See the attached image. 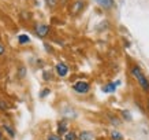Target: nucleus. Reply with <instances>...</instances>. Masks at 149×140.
<instances>
[{
    "instance_id": "nucleus-19",
    "label": "nucleus",
    "mask_w": 149,
    "mask_h": 140,
    "mask_svg": "<svg viewBox=\"0 0 149 140\" xmlns=\"http://www.w3.org/2000/svg\"><path fill=\"white\" fill-rule=\"evenodd\" d=\"M25 76H26V69L23 68V66H21V68H19V74H18V77H19V78H23Z\"/></svg>"
},
{
    "instance_id": "nucleus-13",
    "label": "nucleus",
    "mask_w": 149,
    "mask_h": 140,
    "mask_svg": "<svg viewBox=\"0 0 149 140\" xmlns=\"http://www.w3.org/2000/svg\"><path fill=\"white\" fill-rule=\"evenodd\" d=\"M62 137H63V140H77V132L68 129L67 133H64Z\"/></svg>"
},
{
    "instance_id": "nucleus-24",
    "label": "nucleus",
    "mask_w": 149,
    "mask_h": 140,
    "mask_svg": "<svg viewBox=\"0 0 149 140\" xmlns=\"http://www.w3.org/2000/svg\"><path fill=\"white\" fill-rule=\"evenodd\" d=\"M0 140H4V137H3V132L0 131Z\"/></svg>"
},
{
    "instance_id": "nucleus-15",
    "label": "nucleus",
    "mask_w": 149,
    "mask_h": 140,
    "mask_svg": "<svg viewBox=\"0 0 149 140\" xmlns=\"http://www.w3.org/2000/svg\"><path fill=\"white\" fill-rule=\"evenodd\" d=\"M45 140H63V137H62V136H59L58 133L55 132V133H48Z\"/></svg>"
},
{
    "instance_id": "nucleus-17",
    "label": "nucleus",
    "mask_w": 149,
    "mask_h": 140,
    "mask_svg": "<svg viewBox=\"0 0 149 140\" xmlns=\"http://www.w3.org/2000/svg\"><path fill=\"white\" fill-rule=\"evenodd\" d=\"M122 118L123 120H126V121H131V120H133V117H131V114L129 113V111H127V110H122Z\"/></svg>"
},
{
    "instance_id": "nucleus-3",
    "label": "nucleus",
    "mask_w": 149,
    "mask_h": 140,
    "mask_svg": "<svg viewBox=\"0 0 149 140\" xmlns=\"http://www.w3.org/2000/svg\"><path fill=\"white\" fill-rule=\"evenodd\" d=\"M51 27L49 25H47V23H36L34 25V33L37 34V37H41V39H44V37L48 36V33H49Z\"/></svg>"
},
{
    "instance_id": "nucleus-10",
    "label": "nucleus",
    "mask_w": 149,
    "mask_h": 140,
    "mask_svg": "<svg viewBox=\"0 0 149 140\" xmlns=\"http://www.w3.org/2000/svg\"><path fill=\"white\" fill-rule=\"evenodd\" d=\"M1 129H3V132H6V133L8 135V137H11V139H14V137H15V129H14L10 124L4 122V124L1 125Z\"/></svg>"
},
{
    "instance_id": "nucleus-2",
    "label": "nucleus",
    "mask_w": 149,
    "mask_h": 140,
    "mask_svg": "<svg viewBox=\"0 0 149 140\" xmlns=\"http://www.w3.org/2000/svg\"><path fill=\"white\" fill-rule=\"evenodd\" d=\"M72 89H74V92H77V94H79V95H85V94H88L89 91H91V84L88 81H77L72 84Z\"/></svg>"
},
{
    "instance_id": "nucleus-16",
    "label": "nucleus",
    "mask_w": 149,
    "mask_h": 140,
    "mask_svg": "<svg viewBox=\"0 0 149 140\" xmlns=\"http://www.w3.org/2000/svg\"><path fill=\"white\" fill-rule=\"evenodd\" d=\"M8 107H10L8 103H7L4 99H0V111H7Z\"/></svg>"
},
{
    "instance_id": "nucleus-21",
    "label": "nucleus",
    "mask_w": 149,
    "mask_h": 140,
    "mask_svg": "<svg viewBox=\"0 0 149 140\" xmlns=\"http://www.w3.org/2000/svg\"><path fill=\"white\" fill-rule=\"evenodd\" d=\"M42 77H44V80H45V81H51V80H52V78H51V73L49 72H44L42 73Z\"/></svg>"
},
{
    "instance_id": "nucleus-4",
    "label": "nucleus",
    "mask_w": 149,
    "mask_h": 140,
    "mask_svg": "<svg viewBox=\"0 0 149 140\" xmlns=\"http://www.w3.org/2000/svg\"><path fill=\"white\" fill-rule=\"evenodd\" d=\"M55 72H56V74H58L59 77H62V78H63V77L68 76V73H70V68H68L64 62H58L56 66H55Z\"/></svg>"
},
{
    "instance_id": "nucleus-18",
    "label": "nucleus",
    "mask_w": 149,
    "mask_h": 140,
    "mask_svg": "<svg viewBox=\"0 0 149 140\" xmlns=\"http://www.w3.org/2000/svg\"><path fill=\"white\" fill-rule=\"evenodd\" d=\"M51 94V89L49 88H42V91L40 92V99H44V98H47V96Z\"/></svg>"
},
{
    "instance_id": "nucleus-6",
    "label": "nucleus",
    "mask_w": 149,
    "mask_h": 140,
    "mask_svg": "<svg viewBox=\"0 0 149 140\" xmlns=\"http://www.w3.org/2000/svg\"><path fill=\"white\" fill-rule=\"evenodd\" d=\"M120 85V81H116V82H108L103 87V92L104 94H113L116 88Z\"/></svg>"
},
{
    "instance_id": "nucleus-7",
    "label": "nucleus",
    "mask_w": 149,
    "mask_h": 140,
    "mask_svg": "<svg viewBox=\"0 0 149 140\" xmlns=\"http://www.w3.org/2000/svg\"><path fill=\"white\" fill-rule=\"evenodd\" d=\"M77 140H95V133L92 131H81L77 133Z\"/></svg>"
},
{
    "instance_id": "nucleus-14",
    "label": "nucleus",
    "mask_w": 149,
    "mask_h": 140,
    "mask_svg": "<svg viewBox=\"0 0 149 140\" xmlns=\"http://www.w3.org/2000/svg\"><path fill=\"white\" fill-rule=\"evenodd\" d=\"M18 43L21 45L27 44V43H30V37L27 36V34H19L18 36Z\"/></svg>"
},
{
    "instance_id": "nucleus-1",
    "label": "nucleus",
    "mask_w": 149,
    "mask_h": 140,
    "mask_svg": "<svg viewBox=\"0 0 149 140\" xmlns=\"http://www.w3.org/2000/svg\"><path fill=\"white\" fill-rule=\"evenodd\" d=\"M130 73H131V76L134 77V80L138 82V85H140L141 89L144 91L145 94H149V78L146 77V74L141 70L140 66H138V65H131Z\"/></svg>"
},
{
    "instance_id": "nucleus-5",
    "label": "nucleus",
    "mask_w": 149,
    "mask_h": 140,
    "mask_svg": "<svg viewBox=\"0 0 149 140\" xmlns=\"http://www.w3.org/2000/svg\"><path fill=\"white\" fill-rule=\"evenodd\" d=\"M67 131H68V122L66 120H60L56 124V133L59 136H63L64 133H67Z\"/></svg>"
},
{
    "instance_id": "nucleus-9",
    "label": "nucleus",
    "mask_w": 149,
    "mask_h": 140,
    "mask_svg": "<svg viewBox=\"0 0 149 140\" xmlns=\"http://www.w3.org/2000/svg\"><path fill=\"white\" fill-rule=\"evenodd\" d=\"M84 7H85V1H84V0H77V1H74L71 13L72 14H79L82 10H84Z\"/></svg>"
},
{
    "instance_id": "nucleus-8",
    "label": "nucleus",
    "mask_w": 149,
    "mask_h": 140,
    "mask_svg": "<svg viewBox=\"0 0 149 140\" xmlns=\"http://www.w3.org/2000/svg\"><path fill=\"white\" fill-rule=\"evenodd\" d=\"M96 3L104 10H111V8H113V6H115V1H113V0H96Z\"/></svg>"
},
{
    "instance_id": "nucleus-22",
    "label": "nucleus",
    "mask_w": 149,
    "mask_h": 140,
    "mask_svg": "<svg viewBox=\"0 0 149 140\" xmlns=\"http://www.w3.org/2000/svg\"><path fill=\"white\" fill-rule=\"evenodd\" d=\"M4 54H6V45L0 41V56H1V55H4Z\"/></svg>"
},
{
    "instance_id": "nucleus-12",
    "label": "nucleus",
    "mask_w": 149,
    "mask_h": 140,
    "mask_svg": "<svg viewBox=\"0 0 149 140\" xmlns=\"http://www.w3.org/2000/svg\"><path fill=\"white\" fill-rule=\"evenodd\" d=\"M107 117H108L109 122L112 124L113 127H118V125H120V118L116 117V115H113L112 113H108V114H107Z\"/></svg>"
},
{
    "instance_id": "nucleus-23",
    "label": "nucleus",
    "mask_w": 149,
    "mask_h": 140,
    "mask_svg": "<svg viewBox=\"0 0 149 140\" xmlns=\"http://www.w3.org/2000/svg\"><path fill=\"white\" fill-rule=\"evenodd\" d=\"M145 103H146V108H148V111H149V96L146 98V100H145Z\"/></svg>"
},
{
    "instance_id": "nucleus-20",
    "label": "nucleus",
    "mask_w": 149,
    "mask_h": 140,
    "mask_svg": "<svg viewBox=\"0 0 149 140\" xmlns=\"http://www.w3.org/2000/svg\"><path fill=\"white\" fill-rule=\"evenodd\" d=\"M45 3L48 7H55V6L58 4V0H45Z\"/></svg>"
},
{
    "instance_id": "nucleus-11",
    "label": "nucleus",
    "mask_w": 149,
    "mask_h": 140,
    "mask_svg": "<svg viewBox=\"0 0 149 140\" xmlns=\"http://www.w3.org/2000/svg\"><path fill=\"white\" fill-rule=\"evenodd\" d=\"M109 139L111 140H125V137H123V135L118 131V129H112L111 133H109Z\"/></svg>"
}]
</instances>
